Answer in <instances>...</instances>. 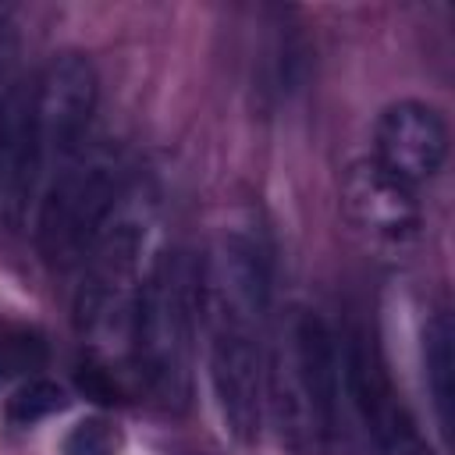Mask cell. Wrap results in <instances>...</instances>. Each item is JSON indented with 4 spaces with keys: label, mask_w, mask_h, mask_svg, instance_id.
<instances>
[{
    "label": "cell",
    "mask_w": 455,
    "mask_h": 455,
    "mask_svg": "<svg viewBox=\"0 0 455 455\" xmlns=\"http://www.w3.org/2000/svg\"><path fill=\"white\" fill-rule=\"evenodd\" d=\"M199 323V263L181 249L156 252L135 291L128 345L146 391L174 412L192 398Z\"/></svg>",
    "instance_id": "obj_3"
},
{
    "label": "cell",
    "mask_w": 455,
    "mask_h": 455,
    "mask_svg": "<svg viewBox=\"0 0 455 455\" xmlns=\"http://www.w3.org/2000/svg\"><path fill=\"white\" fill-rule=\"evenodd\" d=\"M7 11H11V7H7V4H0V25L7 21Z\"/></svg>",
    "instance_id": "obj_15"
},
{
    "label": "cell",
    "mask_w": 455,
    "mask_h": 455,
    "mask_svg": "<svg viewBox=\"0 0 455 455\" xmlns=\"http://www.w3.org/2000/svg\"><path fill=\"white\" fill-rule=\"evenodd\" d=\"M11 82H14V78L4 71V60H0V103H4V92H7V85H11Z\"/></svg>",
    "instance_id": "obj_14"
},
{
    "label": "cell",
    "mask_w": 455,
    "mask_h": 455,
    "mask_svg": "<svg viewBox=\"0 0 455 455\" xmlns=\"http://www.w3.org/2000/svg\"><path fill=\"white\" fill-rule=\"evenodd\" d=\"M270 309V252L259 235L231 228L199 259V316L206 327L210 391L224 430L256 444L263 427V323Z\"/></svg>",
    "instance_id": "obj_1"
},
{
    "label": "cell",
    "mask_w": 455,
    "mask_h": 455,
    "mask_svg": "<svg viewBox=\"0 0 455 455\" xmlns=\"http://www.w3.org/2000/svg\"><path fill=\"white\" fill-rule=\"evenodd\" d=\"M121 448H124V437L117 423L107 416L78 419L60 441V455H121Z\"/></svg>",
    "instance_id": "obj_13"
},
{
    "label": "cell",
    "mask_w": 455,
    "mask_h": 455,
    "mask_svg": "<svg viewBox=\"0 0 455 455\" xmlns=\"http://www.w3.org/2000/svg\"><path fill=\"white\" fill-rule=\"evenodd\" d=\"M124 196L117 149L92 142L57 164L36 199V245L50 267H75L96 245Z\"/></svg>",
    "instance_id": "obj_4"
},
{
    "label": "cell",
    "mask_w": 455,
    "mask_h": 455,
    "mask_svg": "<svg viewBox=\"0 0 455 455\" xmlns=\"http://www.w3.org/2000/svg\"><path fill=\"white\" fill-rule=\"evenodd\" d=\"M338 355H341V384L377 455H437L427 434L419 430L412 409L398 395L377 338L366 327H355L348 331Z\"/></svg>",
    "instance_id": "obj_5"
},
{
    "label": "cell",
    "mask_w": 455,
    "mask_h": 455,
    "mask_svg": "<svg viewBox=\"0 0 455 455\" xmlns=\"http://www.w3.org/2000/svg\"><path fill=\"white\" fill-rule=\"evenodd\" d=\"M96 100H100V78L89 57L82 53H53L43 64V71L32 78V114L50 171L89 142Z\"/></svg>",
    "instance_id": "obj_7"
},
{
    "label": "cell",
    "mask_w": 455,
    "mask_h": 455,
    "mask_svg": "<svg viewBox=\"0 0 455 455\" xmlns=\"http://www.w3.org/2000/svg\"><path fill=\"white\" fill-rule=\"evenodd\" d=\"M373 160L405 185L437 178L448 160V124L423 100H395L380 110L373 132Z\"/></svg>",
    "instance_id": "obj_8"
},
{
    "label": "cell",
    "mask_w": 455,
    "mask_h": 455,
    "mask_svg": "<svg viewBox=\"0 0 455 455\" xmlns=\"http://www.w3.org/2000/svg\"><path fill=\"white\" fill-rule=\"evenodd\" d=\"M345 217L380 245H409L423 228L416 188L387 174L377 160H355L341 178Z\"/></svg>",
    "instance_id": "obj_9"
},
{
    "label": "cell",
    "mask_w": 455,
    "mask_h": 455,
    "mask_svg": "<svg viewBox=\"0 0 455 455\" xmlns=\"http://www.w3.org/2000/svg\"><path fill=\"white\" fill-rule=\"evenodd\" d=\"M341 355L331 323L291 306L263 355V409L291 455H323L338 423Z\"/></svg>",
    "instance_id": "obj_2"
},
{
    "label": "cell",
    "mask_w": 455,
    "mask_h": 455,
    "mask_svg": "<svg viewBox=\"0 0 455 455\" xmlns=\"http://www.w3.org/2000/svg\"><path fill=\"white\" fill-rule=\"evenodd\" d=\"M455 331H451V316L444 309H437L427 327H423V370H427V387H430V402L441 423V434H451V405H455V352H451Z\"/></svg>",
    "instance_id": "obj_10"
},
{
    "label": "cell",
    "mask_w": 455,
    "mask_h": 455,
    "mask_svg": "<svg viewBox=\"0 0 455 455\" xmlns=\"http://www.w3.org/2000/svg\"><path fill=\"white\" fill-rule=\"evenodd\" d=\"M50 359V345L32 327H0V387L36 377Z\"/></svg>",
    "instance_id": "obj_11"
},
{
    "label": "cell",
    "mask_w": 455,
    "mask_h": 455,
    "mask_svg": "<svg viewBox=\"0 0 455 455\" xmlns=\"http://www.w3.org/2000/svg\"><path fill=\"white\" fill-rule=\"evenodd\" d=\"M68 405V391L57 384V380H46V377H28L25 384H18L4 405L7 419L14 427H36L43 419H50L53 412H60Z\"/></svg>",
    "instance_id": "obj_12"
},
{
    "label": "cell",
    "mask_w": 455,
    "mask_h": 455,
    "mask_svg": "<svg viewBox=\"0 0 455 455\" xmlns=\"http://www.w3.org/2000/svg\"><path fill=\"white\" fill-rule=\"evenodd\" d=\"M139 256L142 224L132 217H114L96 245L85 252L82 284L75 295V320L89 334H124L132 327V306L139 291Z\"/></svg>",
    "instance_id": "obj_6"
}]
</instances>
